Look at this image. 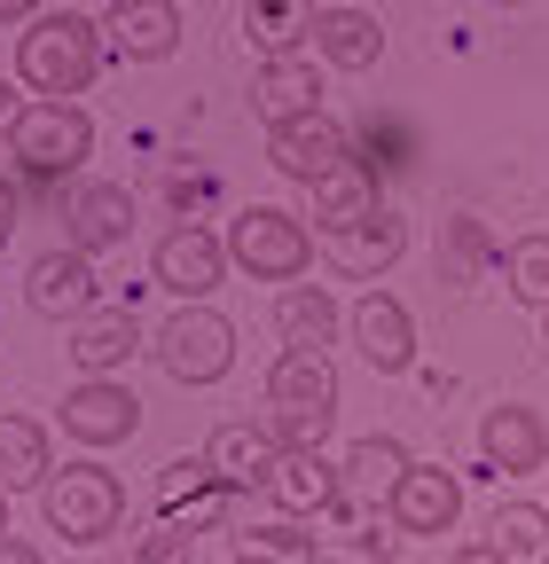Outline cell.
<instances>
[{"instance_id": "6da1fadb", "label": "cell", "mask_w": 549, "mask_h": 564, "mask_svg": "<svg viewBox=\"0 0 549 564\" xmlns=\"http://www.w3.org/2000/svg\"><path fill=\"white\" fill-rule=\"evenodd\" d=\"M103 55H110V40H103L95 17H79V9H40L32 32L17 40V79L32 87V102H72V95L95 87Z\"/></svg>"}, {"instance_id": "7a4b0ae2", "label": "cell", "mask_w": 549, "mask_h": 564, "mask_svg": "<svg viewBox=\"0 0 549 564\" xmlns=\"http://www.w3.org/2000/svg\"><path fill=\"white\" fill-rule=\"evenodd\" d=\"M40 518H47V533H63L72 549H95V541H110L118 518H126V486H118L103 463H72V470H55V478L40 486Z\"/></svg>"}, {"instance_id": "3957f363", "label": "cell", "mask_w": 549, "mask_h": 564, "mask_svg": "<svg viewBox=\"0 0 549 564\" xmlns=\"http://www.w3.org/2000/svg\"><path fill=\"white\" fill-rule=\"evenodd\" d=\"M228 267H244L251 282H299L314 267V228L283 204H244L228 228Z\"/></svg>"}, {"instance_id": "277c9868", "label": "cell", "mask_w": 549, "mask_h": 564, "mask_svg": "<svg viewBox=\"0 0 549 564\" xmlns=\"http://www.w3.org/2000/svg\"><path fill=\"white\" fill-rule=\"evenodd\" d=\"M9 150H17L24 173L63 181V173H79L95 158V118L79 102H24V118L9 126Z\"/></svg>"}, {"instance_id": "5b68a950", "label": "cell", "mask_w": 549, "mask_h": 564, "mask_svg": "<svg viewBox=\"0 0 549 564\" xmlns=\"http://www.w3.org/2000/svg\"><path fill=\"white\" fill-rule=\"evenodd\" d=\"M158 369L173 384H220L236 369V322L213 314V306H181L165 329H158Z\"/></svg>"}, {"instance_id": "8992f818", "label": "cell", "mask_w": 549, "mask_h": 564, "mask_svg": "<svg viewBox=\"0 0 549 564\" xmlns=\"http://www.w3.org/2000/svg\"><path fill=\"white\" fill-rule=\"evenodd\" d=\"M150 274L165 282L181 306H204V299L220 291V274H228V243L204 228V220H173L158 236V251H150Z\"/></svg>"}, {"instance_id": "52a82bcc", "label": "cell", "mask_w": 549, "mask_h": 564, "mask_svg": "<svg viewBox=\"0 0 549 564\" xmlns=\"http://www.w3.org/2000/svg\"><path fill=\"white\" fill-rule=\"evenodd\" d=\"M346 158H354L346 126L322 118V110H314V118H291V126H274V133H267V165L283 173V181H299V188H322Z\"/></svg>"}, {"instance_id": "ba28073f", "label": "cell", "mask_w": 549, "mask_h": 564, "mask_svg": "<svg viewBox=\"0 0 549 564\" xmlns=\"http://www.w3.org/2000/svg\"><path fill=\"white\" fill-rule=\"evenodd\" d=\"M63 432H72L79 447H126L133 432H142V400H133L118 377H79L72 392H63Z\"/></svg>"}, {"instance_id": "9c48e42d", "label": "cell", "mask_w": 549, "mask_h": 564, "mask_svg": "<svg viewBox=\"0 0 549 564\" xmlns=\"http://www.w3.org/2000/svg\"><path fill=\"white\" fill-rule=\"evenodd\" d=\"M24 306L40 314V322H63L72 329L79 314H95V259L87 251H40L32 267H24Z\"/></svg>"}, {"instance_id": "30bf717a", "label": "cell", "mask_w": 549, "mask_h": 564, "mask_svg": "<svg viewBox=\"0 0 549 564\" xmlns=\"http://www.w3.org/2000/svg\"><path fill=\"white\" fill-rule=\"evenodd\" d=\"M385 518H392V533H417V541L455 533V518H463V486H455V470H440V463H408V478L392 486Z\"/></svg>"}, {"instance_id": "8fae6325", "label": "cell", "mask_w": 549, "mask_h": 564, "mask_svg": "<svg viewBox=\"0 0 549 564\" xmlns=\"http://www.w3.org/2000/svg\"><path fill=\"white\" fill-rule=\"evenodd\" d=\"M346 337L362 345V361H369V369H385V377H400L408 361H417V322H408V306H400L392 291H369V299H354V314H346Z\"/></svg>"}, {"instance_id": "7c38bea8", "label": "cell", "mask_w": 549, "mask_h": 564, "mask_svg": "<svg viewBox=\"0 0 549 564\" xmlns=\"http://www.w3.org/2000/svg\"><path fill=\"white\" fill-rule=\"evenodd\" d=\"M408 463H417V455H408L400 440H354L346 447V463H337V510H385L392 502V486L408 478Z\"/></svg>"}, {"instance_id": "4fadbf2b", "label": "cell", "mask_w": 549, "mask_h": 564, "mask_svg": "<svg viewBox=\"0 0 549 564\" xmlns=\"http://www.w3.org/2000/svg\"><path fill=\"white\" fill-rule=\"evenodd\" d=\"M251 110H259L267 133L291 126V118H314V110H322V70H314V55H274V63H259V70H251Z\"/></svg>"}, {"instance_id": "5bb4252c", "label": "cell", "mask_w": 549, "mask_h": 564, "mask_svg": "<svg viewBox=\"0 0 549 564\" xmlns=\"http://www.w3.org/2000/svg\"><path fill=\"white\" fill-rule=\"evenodd\" d=\"M228 478L204 463V455H181V463H165L158 470V502H165V518L181 525V533H204V525H220V510H228Z\"/></svg>"}, {"instance_id": "9a60e30c", "label": "cell", "mask_w": 549, "mask_h": 564, "mask_svg": "<svg viewBox=\"0 0 549 564\" xmlns=\"http://www.w3.org/2000/svg\"><path fill=\"white\" fill-rule=\"evenodd\" d=\"M478 455H487V470H503V478L541 470V463H549V432H541V415H534V408H518V400L487 408V415H478Z\"/></svg>"}, {"instance_id": "2e32d148", "label": "cell", "mask_w": 549, "mask_h": 564, "mask_svg": "<svg viewBox=\"0 0 549 564\" xmlns=\"http://www.w3.org/2000/svg\"><path fill=\"white\" fill-rule=\"evenodd\" d=\"M103 40L118 63H165L181 47V9L173 0H126V9L103 17Z\"/></svg>"}, {"instance_id": "e0dca14e", "label": "cell", "mask_w": 549, "mask_h": 564, "mask_svg": "<svg viewBox=\"0 0 549 564\" xmlns=\"http://www.w3.org/2000/svg\"><path fill=\"white\" fill-rule=\"evenodd\" d=\"M63 220H72V251H118L126 236H133V188H118V181H87V188H72V204H63Z\"/></svg>"}, {"instance_id": "ac0fdd59", "label": "cell", "mask_w": 549, "mask_h": 564, "mask_svg": "<svg viewBox=\"0 0 549 564\" xmlns=\"http://www.w3.org/2000/svg\"><path fill=\"white\" fill-rule=\"evenodd\" d=\"M133 345H142V322H133V306H95L72 322V369L79 377H118L133 361Z\"/></svg>"}, {"instance_id": "d6986e66", "label": "cell", "mask_w": 549, "mask_h": 564, "mask_svg": "<svg viewBox=\"0 0 549 564\" xmlns=\"http://www.w3.org/2000/svg\"><path fill=\"white\" fill-rule=\"evenodd\" d=\"M408 251V228H400V212H369L362 228H346V236H322V259L337 267V274H385L392 259Z\"/></svg>"}, {"instance_id": "ffe728a7", "label": "cell", "mask_w": 549, "mask_h": 564, "mask_svg": "<svg viewBox=\"0 0 549 564\" xmlns=\"http://www.w3.org/2000/svg\"><path fill=\"white\" fill-rule=\"evenodd\" d=\"M274 329H283V345H299V352H330V337L346 329V314H337V299L322 282H283V291H274Z\"/></svg>"}, {"instance_id": "44dd1931", "label": "cell", "mask_w": 549, "mask_h": 564, "mask_svg": "<svg viewBox=\"0 0 549 564\" xmlns=\"http://www.w3.org/2000/svg\"><path fill=\"white\" fill-rule=\"evenodd\" d=\"M314 24H322V0H244V32H251L259 63H274V55H306Z\"/></svg>"}, {"instance_id": "7402d4cb", "label": "cell", "mask_w": 549, "mask_h": 564, "mask_svg": "<svg viewBox=\"0 0 549 564\" xmlns=\"http://www.w3.org/2000/svg\"><path fill=\"white\" fill-rule=\"evenodd\" d=\"M314 47H322L330 70H377L385 63V17H369V9H322Z\"/></svg>"}, {"instance_id": "603a6c76", "label": "cell", "mask_w": 549, "mask_h": 564, "mask_svg": "<svg viewBox=\"0 0 549 564\" xmlns=\"http://www.w3.org/2000/svg\"><path fill=\"white\" fill-rule=\"evenodd\" d=\"M267 408H330V415H337V369H330V352H299V345L274 352Z\"/></svg>"}, {"instance_id": "cb8c5ba5", "label": "cell", "mask_w": 549, "mask_h": 564, "mask_svg": "<svg viewBox=\"0 0 549 564\" xmlns=\"http://www.w3.org/2000/svg\"><path fill=\"white\" fill-rule=\"evenodd\" d=\"M204 463L244 494V486H267V470L283 463V447L267 440V423H220V432L204 440Z\"/></svg>"}, {"instance_id": "d4e9b609", "label": "cell", "mask_w": 549, "mask_h": 564, "mask_svg": "<svg viewBox=\"0 0 549 564\" xmlns=\"http://www.w3.org/2000/svg\"><path fill=\"white\" fill-rule=\"evenodd\" d=\"M306 196H314L322 236H346V228H362V220H369V212H385V204H377V173H369L362 158H346V165H337L322 188H306Z\"/></svg>"}, {"instance_id": "484cf974", "label": "cell", "mask_w": 549, "mask_h": 564, "mask_svg": "<svg viewBox=\"0 0 549 564\" xmlns=\"http://www.w3.org/2000/svg\"><path fill=\"white\" fill-rule=\"evenodd\" d=\"M267 502L283 518H306V510H337V470L322 455H283L267 470Z\"/></svg>"}, {"instance_id": "4316f807", "label": "cell", "mask_w": 549, "mask_h": 564, "mask_svg": "<svg viewBox=\"0 0 549 564\" xmlns=\"http://www.w3.org/2000/svg\"><path fill=\"white\" fill-rule=\"evenodd\" d=\"M55 463H47V432L32 415H0V494H32L47 486Z\"/></svg>"}, {"instance_id": "83f0119b", "label": "cell", "mask_w": 549, "mask_h": 564, "mask_svg": "<svg viewBox=\"0 0 549 564\" xmlns=\"http://www.w3.org/2000/svg\"><path fill=\"white\" fill-rule=\"evenodd\" d=\"M487 549L503 564H549V510L541 502H503L487 525Z\"/></svg>"}, {"instance_id": "f1b7e54d", "label": "cell", "mask_w": 549, "mask_h": 564, "mask_svg": "<svg viewBox=\"0 0 549 564\" xmlns=\"http://www.w3.org/2000/svg\"><path fill=\"white\" fill-rule=\"evenodd\" d=\"M244 549L267 556V564H314L322 556V533H306L299 518H259V525H244Z\"/></svg>"}, {"instance_id": "f546056e", "label": "cell", "mask_w": 549, "mask_h": 564, "mask_svg": "<svg viewBox=\"0 0 549 564\" xmlns=\"http://www.w3.org/2000/svg\"><path fill=\"white\" fill-rule=\"evenodd\" d=\"M330 408H267V440L283 447V455H322V440H330Z\"/></svg>"}, {"instance_id": "4dcf8cb0", "label": "cell", "mask_w": 549, "mask_h": 564, "mask_svg": "<svg viewBox=\"0 0 549 564\" xmlns=\"http://www.w3.org/2000/svg\"><path fill=\"white\" fill-rule=\"evenodd\" d=\"M503 274H510V299L549 306V236H518V243L503 251Z\"/></svg>"}, {"instance_id": "1f68e13d", "label": "cell", "mask_w": 549, "mask_h": 564, "mask_svg": "<svg viewBox=\"0 0 549 564\" xmlns=\"http://www.w3.org/2000/svg\"><path fill=\"white\" fill-rule=\"evenodd\" d=\"M189 549H196V533H181L173 518H158V525H150L142 541H133V564H181Z\"/></svg>"}, {"instance_id": "d6a6232c", "label": "cell", "mask_w": 549, "mask_h": 564, "mask_svg": "<svg viewBox=\"0 0 549 564\" xmlns=\"http://www.w3.org/2000/svg\"><path fill=\"white\" fill-rule=\"evenodd\" d=\"M9 236H17V181L0 173V243H9Z\"/></svg>"}, {"instance_id": "836d02e7", "label": "cell", "mask_w": 549, "mask_h": 564, "mask_svg": "<svg viewBox=\"0 0 549 564\" xmlns=\"http://www.w3.org/2000/svg\"><path fill=\"white\" fill-rule=\"evenodd\" d=\"M0 564H47V556H40L32 541H0Z\"/></svg>"}, {"instance_id": "e575fe53", "label": "cell", "mask_w": 549, "mask_h": 564, "mask_svg": "<svg viewBox=\"0 0 549 564\" xmlns=\"http://www.w3.org/2000/svg\"><path fill=\"white\" fill-rule=\"evenodd\" d=\"M17 118H24V102L9 95V79H0V141H9V126H17Z\"/></svg>"}, {"instance_id": "d590c367", "label": "cell", "mask_w": 549, "mask_h": 564, "mask_svg": "<svg viewBox=\"0 0 549 564\" xmlns=\"http://www.w3.org/2000/svg\"><path fill=\"white\" fill-rule=\"evenodd\" d=\"M24 17H40V0H0V24H24Z\"/></svg>"}, {"instance_id": "8d00e7d4", "label": "cell", "mask_w": 549, "mask_h": 564, "mask_svg": "<svg viewBox=\"0 0 549 564\" xmlns=\"http://www.w3.org/2000/svg\"><path fill=\"white\" fill-rule=\"evenodd\" d=\"M455 564H503V556H495V549H487V541H478V549H463V556H455Z\"/></svg>"}, {"instance_id": "74e56055", "label": "cell", "mask_w": 549, "mask_h": 564, "mask_svg": "<svg viewBox=\"0 0 549 564\" xmlns=\"http://www.w3.org/2000/svg\"><path fill=\"white\" fill-rule=\"evenodd\" d=\"M0 541H9V494H0Z\"/></svg>"}, {"instance_id": "f35d334b", "label": "cell", "mask_w": 549, "mask_h": 564, "mask_svg": "<svg viewBox=\"0 0 549 564\" xmlns=\"http://www.w3.org/2000/svg\"><path fill=\"white\" fill-rule=\"evenodd\" d=\"M228 564H267V556H251V549H236V556H228Z\"/></svg>"}, {"instance_id": "ab89813d", "label": "cell", "mask_w": 549, "mask_h": 564, "mask_svg": "<svg viewBox=\"0 0 549 564\" xmlns=\"http://www.w3.org/2000/svg\"><path fill=\"white\" fill-rule=\"evenodd\" d=\"M487 9H526V0H487Z\"/></svg>"}, {"instance_id": "60d3db41", "label": "cell", "mask_w": 549, "mask_h": 564, "mask_svg": "<svg viewBox=\"0 0 549 564\" xmlns=\"http://www.w3.org/2000/svg\"><path fill=\"white\" fill-rule=\"evenodd\" d=\"M541 337H549V306H541Z\"/></svg>"}, {"instance_id": "b9f144b4", "label": "cell", "mask_w": 549, "mask_h": 564, "mask_svg": "<svg viewBox=\"0 0 549 564\" xmlns=\"http://www.w3.org/2000/svg\"><path fill=\"white\" fill-rule=\"evenodd\" d=\"M110 9H126V0H110Z\"/></svg>"}]
</instances>
